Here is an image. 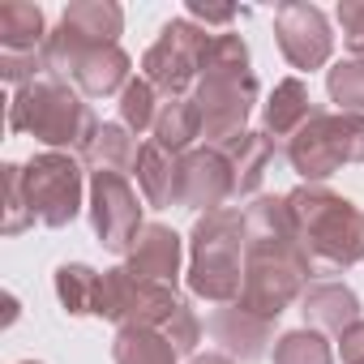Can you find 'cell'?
<instances>
[{
	"instance_id": "1",
	"label": "cell",
	"mask_w": 364,
	"mask_h": 364,
	"mask_svg": "<svg viewBox=\"0 0 364 364\" xmlns=\"http://www.w3.org/2000/svg\"><path fill=\"white\" fill-rule=\"evenodd\" d=\"M309 270L313 262L296 236L287 198H257L245 210V287L236 304L279 321L287 304L304 296Z\"/></svg>"
},
{
	"instance_id": "2",
	"label": "cell",
	"mask_w": 364,
	"mask_h": 364,
	"mask_svg": "<svg viewBox=\"0 0 364 364\" xmlns=\"http://www.w3.org/2000/svg\"><path fill=\"white\" fill-rule=\"evenodd\" d=\"M193 103L202 116L206 146H223L245 133V120L257 103V77L249 69V48L240 35H215L202 60V77L193 86Z\"/></svg>"
},
{
	"instance_id": "3",
	"label": "cell",
	"mask_w": 364,
	"mask_h": 364,
	"mask_svg": "<svg viewBox=\"0 0 364 364\" xmlns=\"http://www.w3.org/2000/svg\"><path fill=\"white\" fill-rule=\"evenodd\" d=\"M296 236L313 266L347 270L364 257V210L326 185H300L287 193Z\"/></svg>"
},
{
	"instance_id": "4",
	"label": "cell",
	"mask_w": 364,
	"mask_h": 364,
	"mask_svg": "<svg viewBox=\"0 0 364 364\" xmlns=\"http://www.w3.org/2000/svg\"><path fill=\"white\" fill-rule=\"evenodd\" d=\"M9 133H31L52 150L86 154V146L99 133V120L82 103V95L69 90L60 77H39L31 86H18L9 103Z\"/></svg>"
},
{
	"instance_id": "5",
	"label": "cell",
	"mask_w": 364,
	"mask_h": 364,
	"mask_svg": "<svg viewBox=\"0 0 364 364\" xmlns=\"http://www.w3.org/2000/svg\"><path fill=\"white\" fill-rule=\"evenodd\" d=\"M189 291L210 304H236L245 287V215L240 210H210L193 223L189 236Z\"/></svg>"
},
{
	"instance_id": "6",
	"label": "cell",
	"mask_w": 364,
	"mask_h": 364,
	"mask_svg": "<svg viewBox=\"0 0 364 364\" xmlns=\"http://www.w3.org/2000/svg\"><path fill=\"white\" fill-rule=\"evenodd\" d=\"M291 171L304 185H321L343 163H364V116L355 112H317L291 141H287Z\"/></svg>"
},
{
	"instance_id": "7",
	"label": "cell",
	"mask_w": 364,
	"mask_h": 364,
	"mask_svg": "<svg viewBox=\"0 0 364 364\" xmlns=\"http://www.w3.org/2000/svg\"><path fill=\"white\" fill-rule=\"evenodd\" d=\"M210 31L198 26L193 18H176L159 31L150 52L141 56V77L163 95V99H185V90L198 86L202 60L210 52Z\"/></svg>"
},
{
	"instance_id": "8",
	"label": "cell",
	"mask_w": 364,
	"mask_h": 364,
	"mask_svg": "<svg viewBox=\"0 0 364 364\" xmlns=\"http://www.w3.org/2000/svg\"><path fill=\"white\" fill-rule=\"evenodd\" d=\"M176 309H180L176 287L150 283V279L133 274L129 266L103 270L95 317H107V321H116L120 330H129V326H137V330H163Z\"/></svg>"
},
{
	"instance_id": "9",
	"label": "cell",
	"mask_w": 364,
	"mask_h": 364,
	"mask_svg": "<svg viewBox=\"0 0 364 364\" xmlns=\"http://www.w3.org/2000/svg\"><path fill=\"white\" fill-rule=\"evenodd\" d=\"M22 189H26L35 223L65 228L82 210V163L73 154H65V150L35 154L22 167Z\"/></svg>"
},
{
	"instance_id": "10",
	"label": "cell",
	"mask_w": 364,
	"mask_h": 364,
	"mask_svg": "<svg viewBox=\"0 0 364 364\" xmlns=\"http://www.w3.org/2000/svg\"><path fill=\"white\" fill-rule=\"evenodd\" d=\"M90 228L112 253H129L141 223V202L124 171H90Z\"/></svg>"
},
{
	"instance_id": "11",
	"label": "cell",
	"mask_w": 364,
	"mask_h": 364,
	"mask_svg": "<svg viewBox=\"0 0 364 364\" xmlns=\"http://www.w3.org/2000/svg\"><path fill=\"white\" fill-rule=\"evenodd\" d=\"M228 198H236V171L219 146H193L176 159V206L210 215L223 210Z\"/></svg>"
},
{
	"instance_id": "12",
	"label": "cell",
	"mask_w": 364,
	"mask_h": 364,
	"mask_svg": "<svg viewBox=\"0 0 364 364\" xmlns=\"http://www.w3.org/2000/svg\"><path fill=\"white\" fill-rule=\"evenodd\" d=\"M274 39L287 56L291 69H321L330 60V48H334V35H330V22L317 5H304V0H283L274 9Z\"/></svg>"
},
{
	"instance_id": "13",
	"label": "cell",
	"mask_w": 364,
	"mask_h": 364,
	"mask_svg": "<svg viewBox=\"0 0 364 364\" xmlns=\"http://www.w3.org/2000/svg\"><path fill=\"white\" fill-rule=\"evenodd\" d=\"M210 334L223 347V355H232V360H262L266 343L274 334V321H266V317H257V313H249L240 304H223L210 317Z\"/></svg>"
},
{
	"instance_id": "14",
	"label": "cell",
	"mask_w": 364,
	"mask_h": 364,
	"mask_svg": "<svg viewBox=\"0 0 364 364\" xmlns=\"http://www.w3.org/2000/svg\"><path fill=\"white\" fill-rule=\"evenodd\" d=\"M133 274L150 279V283H163V287H176L180 279V236L163 223H146L129 249V262H124Z\"/></svg>"
},
{
	"instance_id": "15",
	"label": "cell",
	"mask_w": 364,
	"mask_h": 364,
	"mask_svg": "<svg viewBox=\"0 0 364 364\" xmlns=\"http://www.w3.org/2000/svg\"><path fill=\"white\" fill-rule=\"evenodd\" d=\"M300 313L313 330H330V334H343L347 326L360 321V300L347 283H334V279H317L304 287L300 296Z\"/></svg>"
},
{
	"instance_id": "16",
	"label": "cell",
	"mask_w": 364,
	"mask_h": 364,
	"mask_svg": "<svg viewBox=\"0 0 364 364\" xmlns=\"http://www.w3.org/2000/svg\"><path fill=\"white\" fill-rule=\"evenodd\" d=\"M313 116H317V107H313V99H309V86H304L300 77H283V82L274 86L266 112H262V133H266L270 141H291Z\"/></svg>"
},
{
	"instance_id": "17",
	"label": "cell",
	"mask_w": 364,
	"mask_h": 364,
	"mask_svg": "<svg viewBox=\"0 0 364 364\" xmlns=\"http://www.w3.org/2000/svg\"><path fill=\"white\" fill-rule=\"evenodd\" d=\"M56 31L73 43H116L124 31V14L112 0H77V5H69L60 14Z\"/></svg>"
},
{
	"instance_id": "18",
	"label": "cell",
	"mask_w": 364,
	"mask_h": 364,
	"mask_svg": "<svg viewBox=\"0 0 364 364\" xmlns=\"http://www.w3.org/2000/svg\"><path fill=\"white\" fill-rule=\"evenodd\" d=\"M219 150L232 159V171H236V198L257 193L262 176H266V167H270V159H274V141H270L266 133L245 129V133H236L232 141H223Z\"/></svg>"
},
{
	"instance_id": "19",
	"label": "cell",
	"mask_w": 364,
	"mask_h": 364,
	"mask_svg": "<svg viewBox=\"0 0 364 364\" xmlns=\"http://www.w3.org/2000/svg\"><path fill=\"white\" fill-rule=\"evenodd\" d=\"M154 146H163L171 159L189 154L193 141L202 137V116H198V103L193 99H167L154 116Z\"/></svg>"
},
{
	"instance_id": "20",
	"label": "cell",
	"mask_w": 364,
	"mask_h": 364,
	"mask_svg": "<svg viewBox=\"0 0 364 364\" xmlns=\"http://www.w3.org/2000/svg\"><path fill=\"white\" fill-rule=\"evenodd\" d=\"M43 9L31 0H5L0 5V52H43Z\"/></svg>"
},
{
	"instance_id": "21",
	"label": "cell",
	"mask_w": 364,
	"mask_h": 364,
	"mask_svg": "<svg viewBox=\"0 0 364 364\" xmlns=\"http://www.w3.org/2000/svg\"><path fill=\"white\" fill-rule=\"evenodd\" d=\"M137 185H141L150 206H159V210L176 206V159L163 146H154V141L141 146V154H137Z\"/></svg>"
},
{
	"instance_id": "22",
	"label": "cell",
	"mask_w": 364,
	"mask_h": 364,
	"mask_svg": "<svg viewBox=\"0 0 364 364\" xmlns=\"http://www.w3.org/2000/svg\"><path fill=\"white\" fill-rule=\"evenodd\" d=\"M137 154H141V146L124 124H99V133L82 159L95 171H129V167H137Z\"/></svg>"
},
{
	"instance_id": "23",
	"label": "cell",
	"mask_w": 364,
	"mask_h": 364,
	"mask_svg": "<svg viewBox=\"0 0 364 364\" xmlns=\"http://www.w3.org/2000/svg\"><path fill=\"white\" fill-rule=\"evenodd\" d=\"M112 355L116 364H176V347L163 330H116V343H112Z\"/></svg>"
},
{
	"instance_id": "24",
	"label": "cell",
	"mask_w": 364,
	"mask_h": 364,
	"mask_svg": "<svg viewBox=\"0 0 364 364\" xmlns=\"http://www.w3.org/2000/svg\"><path fill=\"white\" fill-rule=\"evenodd\" d=\"M99 283H103V274L90 270V266H82V262L60 266L56 270V296H60L65 313H73V317L95 313L99 309Z\"/></svg>"
},
{
	"instance_id": "25",
	"label": "cell",
	"mask_w": 364,
	"mask_h": 364,
	"mask_svg": "<svg viewBox=\"0 0 364 364\" xmlns=\"http://www.w3.org/2000/svg\"><path fill=\"white\" fill-rule=\"evenodd\" d=\"M159 90L146 82V77H133L124 90H120V124L129 133H146L154 129V116H159Z\"/></svg>"
},
{
	"instance_id": "26",
	"label": "cell",
	"mask_w": 364,
	"mask_h": 364,
	"mask_svg": "<svg viewBox=\"0 0 364 364\" xmlns=\"http://www.w3.org/2000/svg\"><path fill=\"white\" fill-rule=\"evenodd\" d=\"M330 343L321 338V330L304 326V330H287L274 343V364H330Z\"/></svg>"
},
{
	"instance_id": "27",
	"label": "cell",
	"mask_w": 364,
	"mask_h": 364,
	"mask_svg": "<svg viewBox=\"0 0 364 364\" xmlns=\"http://www.w3.org/2000/svg\"><path fill=\"white\" fill-rule=\"evenodd\" d=\"M326 90L338 103V112L364 116V60H343L326 73Z\"/></svg>"
},
{
	"instance_id": "28",
	"label": "cell",
	"mask_w": 364,
	"mask_h": 364,
	"mask_svg": "<svg viewBox=\"0 0 364 364\" xmlns=\"http://www.w3.org/2000/svg\"><path fill=\"white\" fill-rule=\"evenodd\" d=\"M0 180H5V219H0V232L18 236V232H26L35 223L26 189H22V163H5V167H0Z\"/></svg>"
},
{
	"instance_id": "29",
	"label": "cell",
	"mask_w": 364,
	"mask_h": 364,
	"mask_svg": "<svg viewBox=\"0 0 364 364\" xmlns=\"http://www.w3.org/2000/svg\"><path fill=\"white\" fill-rule=\"evenodd\" d=\"M163 334L171 338V347L180 351V355H189L193 347H198V338H202V326H198V317H193V309L180 300V309L171 313V321L163 326Z\"/></svg>"
},
{
	"instance_id": "30",
	"label": "cell",
	"mask_w": 364,
	"mask_h": 364,
	"mask_svg": "<svg viewBox=\"0 0 364 364\" xmlns=\"http://www.w3.org/2000/svg\"><path fill=\"white\" fill-rule=\"evenodd\" d=\"M334 18H338V26H343V43L364 60V0H343Z\"/></svg>"
},
{
	"instance_id": "31",
	"label": "cell",
	"mask_w": 364,
	"mask_h": 364,
	"mask_svg": "<svg viewBox=\"0 0 364 364\" xmlns=\"http://www.w3.org/2000/svg\"><path fill=\"white\" fill-rule=\"evenodd\" d=\"M236 5H206V0H189V18L198 22V26H228V22H236Z\"/></svg>"
},
{
	"instance_id": "32",
	"label": "cell",
	"mask_w": 364,
	"mask_h": 364,
	"mask_svg": "<svg viewBox=\"0 0 364 364\" xmlns=\"http://www.w3.org/2000/svg\"><path fill=\"white\" fill-rule=\"evenodd\" d=\"M338 351H343V364H364V317L338 334Z\"/></svg>"
},
{
	"instance_id": "33",
	"label": "cell",
	"mask_w": 364,
	"mask_h": 364,
	"mask_svg": "<svg viewBox=\"0 0 364 364\" xmlns=\"http://www.w3.org/2000/svg\"><path fill=\"white\" fill-rule=\"evenodd\" d=\"M189 364H232V355H223V351H215V355H193Z\"/></svg>"
},
{
	"instance_id": "34",
	"label": "cell",
	"mask_w": 364,
	"mask_h": 364,
	"mask_svg": "<svg viewBox=\"0 0 364 364\" xmlns=\"http://www.w3.org/2000/svg\"><path fill=\"white\" fill-rule=\"evenodd\" d=\"M22 364H35V360H22Z\"/></svg>"
}]
</instances>
